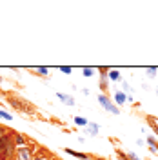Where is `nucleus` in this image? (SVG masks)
<instances>
[{
  "label": "nucleus",
  "mask_w": 158,
  "mask_h": 160,
  "mask_svg": "<svg viewBox=\"0 0 158 160\" xmlns=\"http://www.w3.org/2000/svg\"><path fill=\"white\" fill-rule=\"evenodd\" d=\"M95 160H106V158H102V157H95Z\"/></svg>",
  "instance_id": "23"
},
{
  "label": "nucleus",
  "mask_w": 158,
  "mask_h": 160,
  "mask_svg": "<svg viewBox=\"0 0 158 160\" xmlns=\"http://www.w3.org/2000/svg\"><path fill=\"white\" fill-rule=\"evenodd\" d=\"M146 120H147V124L151 126V129H153V133H155V137L158 138V118L151 117V115H146Z\"/></svg>",
  "instance_id": "9"
},
{
  "label": "nucleus",
  "mask_w": 158,
  "mask_h": 160,
  "mask_svg": "<svg viewBox=\"0 0 158 160\" xmlns=\"http://www.w3.org/2000/svg\"><path fill=\"white\" fill-rule=\"evenodd\" d=\"M146 71H147V75L151 77V78H153V77H156V68H147Z\"/></svg>",
  "instance_id": "19"
},
{
  "label": "nucleus",
  "mask_w": 158,
  "mask_h": 160,
  "mask_svg": "<svg viewBox=\"0 0 158 160\" xmlns=\"http://www.w3.org/2000/svg\"><path fill=\"white\" fill-rule=\"evenodd\" d=\"M156 93H158V89H156Z\"/></svg>",
  "instance_id": "26"
},
{
  "label": "nucleus",
  "mask_w": 158,
  "mask_h": 160,
  "mask_svg": "<svg viewBox=\"0 0 158 160\" xmlns=\"http://www.w3.org/2000/svg\"><path fill=\"white\" fill-rule=\"evenodd\" d=\"M66 153H67V155H71V157H75V158H80V160H87V158H91L89 155L82 153V151H77V149H71V148H66Z\"/></svg>",
  "instance_id": "8"
},
{
  "label": "nucleus",
  "mask_w": 158,
  "mask_h": 160,
  "mask_svg": "<svg viewBox=\"0 0 158 160\" xmlns=\"http://www.w3.org/2000/svg\"><path fill=\"white\" fill-rule=\"evenodd\" d=\"M0 82H2V77H0Z\"/></svg>",
  "instance_id": "24"
},
{
  "label": "nucleus",
  "mask_w": 158,
  "mask_h": 160,
  "mask_svg": "<svg viewBox=\"0 0 158 160\" xmlns=\"http://www.w3.org/2000/svg\"><path fill=\"white\" fill-rule=\"evenodd\" d=\"M126 100H127V95H126L124 91H116V93H115V102H116L118 106L126 104Z\"/></svg>",
  "instance_id": "13"
},
{
  "label": "nucleus",
  "mask_w": 158,
  "mask_h": 160,
  "mask_svg": "<svg viewBox=\"0 0 158 160\" xmlns=\"http://www.w3.org/2000/svg\"><path fill=\"white\" fill-rule=\"evenodd\" d=\"M151 148H155V149H156V153H158V140L155 142V144H153V146H151Z\"/></svg>",
  "instance_id": "22"
},
{
  "label": "nucleus",
  "mask_w": 158,
  "mask_h": 160,
  "mask_svg": "<svg viewBox=\"0 0 158 160\" xmlns=\"http://www.w3.org/2000/svg\"><path fill=\"white\" fill-rule=\"evenodd\" d=\"M93 73H95L93 68H84V69H82V75H84V77H93Z\"/></svg>",
  "instance_id": "17"
},
{
  "label": "nucleus",
  "mask_w": 158,
  "mask_h": 160,
  "mask_svg": "<svg viewBox=\"0 0 158 160\" xmlns=\"http://www.w3.org/2000/svg\"><path fill=\"white\" fill-rule=\"evenodd\" d=\"M98 129H100V126L95 124V122H89L87 126H86V133L91 135V137H96V135H98Z\"/></svg>",
  "instance_id": "10"
},
{
  "label": "nucleus",
  "mask_w": 158,
  "mask_h": 160,
  "mask_svg": "<svg viewBox=\"0 0 158 160\" xmlns=\"http://www.w3.org/2000/svg\"><path fill=\"white\" fill-rule=\"evenodd\" d=\"M100 71V89L106 95V91L109 89V68H98Z\"/></svg>",
  "instance_id": "5"
},
{
  "label": "nucleus",
  "mask_w": 158,
  "mask_h": 160,
  "mask_svg": "<svg viewBox=\"0 0 158 160\" xmlns=\"http://www.w3.org/2000/svg\"><path fill=\"white\" fill-rule=\"evenodd\" d=\"M109 80H116L118 82V80H122V75L116 69H109Z\"/></svg>",
  "instance_id": "15"
},
{
  "label": "nucleus",
  "mask_w": 158,
  "mask_h": 160,
  "mask_svg": "<svg viewBox=\"0 0 158 160\" xmlns=\"http://www.w3.org/2000/svg\"><path fill=\"white\" fill-rule=\"evenodd\" d=\"M138 160H144V158H138Z\"/></svg>",
  "instance_id": "25"
},
{
  "label": "nucleus",
  "mask_w": 158,
  "mask_h": 160,
  "mask_svg": "<svg viewBox=\"0 0 158 160\" xmlns=\"http://www.w3.org/2000/svg\"><path fill=\"white\" fill-rule=\"evenodd\" d=\"M37 151H38V146L35 142H31L29 146H24V148H17V151H15V160H33Z\"/></svg>",
  "instance_id": "3"
},
{
  "label": "nucleus",
  "mask_w": 158,
  "mask_h": 160,
  "mask_svg": "<svg viewBox=\"0 0 158 160\" xmlns=\"http://www.w3.org/2000/svg\"><path fill=\"white\" fill-rule=\"evenodd\" d=\"M98 102H100V106L104 108V109H107L109 113H113V115H120V109H118V106H115L111 100H109L107 95H104V93H100L98 95Z\"/></svg>",
  "instance_id": "4"
},
{
  "label": "nucleus",
  "mask_w": 158,
  "mask_h": 160,
  "mask_svg": "<svg viewBox=\"0 0 158 160\" xmlns=\"http://www.w3.org/2000/svg\"><path fill=\"white\" fill-rule=\"evenodd\" d=\"M73 122H75V124H77L78 128H86V126L89 124L87 118H84V117H75V120H73Z\"/></svg>",
  "instance_id": "14"
},
{
  "label": "nucleus",
  "mask_w": 158,
  "mask_h": 160,
  "mask_svg": "<svg viewBox=\"0 0 158 160\" xmlns=\"http://www.w3.org/2000/svg\"><path fill=\"white\" fill-rule=\"evenodd\" d=\"M6 100H7V104H9L13 109L20 111L24 115H33L35 113V106L29 104V100L22 98V97L15 95V93H6Z\"/></svg>",
  "instance_id": "2"
},
{
  "label": "nucleus",
  "mask_w": 158,
  "mask_h": 160,
  "mask_svg": "<svg viewBox=\"0 0 158 160\" xmlns=\"http://www.w3.org/2000/svg\"><path fill=\"white\" fill-rule=\"evenodd\" d=\"M0 118H2V120H7V122H11V120H13V115H9V113H7L6 109H0Z\"/></svg>",
  "instance_id": "16"
},
{
  "label": "nucleus",
  "mask_w": 158,
  "mask_h": 160,
  "mask_svg": "<svg viewBox=\"0 0 158 160\" xmlns=\"http://www.w3.org/2000/svg\"><path fill=\"white\" fill-rule=\"evenodd\" d=\"M55 157L51 155L47 149H42V148H38V151L35 153V157H33V160H53Z\"/></svg>",
  "instance_id": "7"
},
{
  "label": "nucleus",
  "mask_w": 158,
  "mask_h": 160,
  "mask_svg": "<svg viewBox=\"0 0 158 160\" xmlns=\"http://www.w3.org/2000/svg\"><path fill=\"white\" fill-rule=\"evenodd\" d=\"M57 97H58V100H62L66 106H75V98H73L71 95H66V93H57Z\"/></svg>",
  "instance_id": "11"
},
{
  "label": "nucleus",
  "mask_w": 158,
  "mask_h": 160,
  "mask_svg": "<svg viewBox=\"0 0 158 160\" xmlns=\"http://www.w3.org/2000/svg\"><path fill=\"white\" fill-rule=\"evenodd\" d=\"M53 160H55V158H53Z\"/></svg>",
  "instance_id": "27"
},
{
  "label": "nucleus",
  "mask_w": 158,
  "mask_h": 160,
  "mask_svg": "<svg viewBox=\"0 0 158 160\" xmlns=\"http://www.w3.org/2000/svg\"><path fill=\"white\" fill-rule=\"evenodd\" d=\"M122 86H124V93H126V95L129 97V93H131V88H129V84H127V82H124Z\"/></svg>",
  "instance_id": "21"
},
{
  "label": "nucleus",
  "mask_w": 158,
  "mask_h": 160,
  "mask_svg": "<svg viewBox=\"0 0 158 160\" xmlns=\"http://www.w3.org/2000/svg\"><path fill=\"white\" fill-rule=\"evenodd\" d=\"M58 71H62V73H66V75H71V71H73V69H71L69 66H60V68H58Z\"/></svg>",
  "instance_id": "18"
},
{
  "label": "nucleus",
  "mask_w": 158,
  "mask_h": 160,
  "mask_svg": "<svg viewBox=\"0 0 158 160\" xmlns=\"http://www.w3.org/2000/svg\"><path fill=\"white\" fill-rule=\"evenodd\" d=\"M31 73H33V75H37V77H44V78H47V77H49V69H47V68H33Z\"/></svg>",
  "instance_id": "12"
},
{
  "label": "nucleus",
  "mask_w": 158,
  "mask_h": 160,
  "mask_svg": "<svg viewBox=\"0 0 158 160\" xmlns=\"http://www.w3.org/2000/svg\"><path fill=\"white\" fill-rule=\"evenodd\" d=\"M13 138H15V146L17 148H24V146H27V144L33 142V140H29L26 135H22L18 131H13Z\"/></svg>",
  "instance_id": "6"
},
{
  "label": "nucleus",
  "mask_w": 158,
  "mask_h": 160,
  "mask_svg": "<svg viewBox=\"0 0 158 160\" xmlns=\"http://www.w3.org/2000/svg\"><path fill=\"white\" fill-rule=\"evenodd\" d=\"M15 138H13V131H7L2 138H0V160H15Z\"/></svg>",
  "instance_id": "1"
},
{
  "label": "nucleus",
  "mask_w": 158,
  "mask_h": 160,
  "mask_svg": "<svg viewBox=\"0 0 158 160\" xmlns=\"http://www.w3.org/2000/svg\"><path fill=\"white\" fill-rule=\"evenodd\" d=\"M7 131H9V128H6V126H2V124H0V138H2Z\"/></svg>",
  "instance_id": "20"
}]
</instances>
